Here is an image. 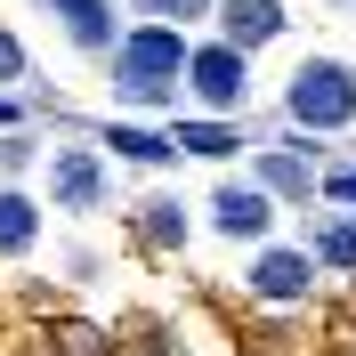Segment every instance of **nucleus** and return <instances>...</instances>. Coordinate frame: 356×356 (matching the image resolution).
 Wrapping results in <instances>:
<instances>
[{
	"instance_id": "f257e3e1",
	"label": "nucleus",
	"mask_w": 356,
	"mask_h": 356,
	"mask_svg": "<svg viewBox=\"0 0 356 356\" xmlns=\"http://www.w3.org/2000/svg\"><path fill=\"white\" fill-rule=\"evenodd\" d=\"M284 113H291L300 138L348 130V122H356V65H340V57H308V65L291 73V89H284Z\"/></svg>"
},
{
	"instance_id": "f03ea898",
	"label": "nucleus",
	"mask_w": 356,
	"mask_h": 356,
	"mask_svg": "<svg viewBox=\"0 0 356 356\" xmlns=\"http://www.w3.org/2000/svg\"><path fill=\"white\" fill-rule=\"evenodd\" d=\"M186 57H195V49L178 41L170 24H138L130 41H122V73H113V81H122L130 106H162V97H170V73H186Z\"/></svg>"
},
{
	"instance_id": "7ed1b4c3",
	"label": "nucleus",
	"mask_w": 356,
	"mask_h": 356,
	"mask_svg": "<svg viewBox=\"0 0 356 356\" xmlns=\"http://www.w3.org/2000/svg\"><path fill=\"white\" fill-rule=\"evenodd\" d=\"M186 81H195L202 106H243V89H251V57H243V49H227V41H202L195 57H186Z\"/></svg>"
},
{
	"instance_id": "20e7f679",
	"label": "nucleus",
	"mask_w": 356,
	"mask_h": 356,
	"mask_svg": "<svg viewBox=\"0 0 356 356\" xmlns=\"http://www.w3.org/2000/svg\"><path fill=\"white\" fill-rule=\"evenodd\" d=\"M308 284H316V259L291 251V243H267L259 259H251V291H259V300H300Z\"/></svg>"
},
{
	"instance_id": "39448f33",
	"label": "nucleus",
	"mask_w": 356,
	"mask_h": 356,
	"mask_svg": "<svg viewBox=\"0 0 356 356\" xmlns=\"http://www.w3.org/2000/svg\"><path fill=\"white\" fill-rule=\"evenodd\" d=\"M219 24H227V49H259L284 33V8L275 0H219Z\"/></svg>"
},
{
	"instance_id": "423d86ee",
	"label": "nucleus",
	"mask_w": 356,
	"mask_h": 356,
	"mask_svg": "<svg viewBox=\"0 0 356 356\" xmlns=\"http://www.w3.org/2000/svg\"><path fill=\"white\" fill-rule=\"evenodd\" d=\"M49 186H57V202H65V211H97L106 170H97V154H57V162H49Z\"/></svg>"
},
{
	"instance_id": "0eeeda50",
	"label": "nucleus",
	"mask_w": 356,
	"mask_h": 356,
	"mask_svg": "<svg viewBox=\"0 0 356 356\" xmlns=\"http://www.w3.org/2000/svg\"><path fill=\"white\" fill-rule=\"evenodd\" d=\"M211 219L235 235V243H251V235H267V219H275V202L251 195V186H219V202H211Z\"/></svg>"
},
{
	"instance_id": "6e6552de",
	"label": "nucleus",
	"mask_w": 356,
	"mask_h": 356,
	"mask_svg": "<svg viewBox=\"0 0 356 356\" xmlns=\"http://www.w3.org/2000/svg\"><path fill=\"white\" fill-rule=\"evenodd\" d=\"M33 235H41V211H33V195H17V186H0V259H17V251H33Z\"/></svg>"
},
{
	"instance_id": "1a4fd4ad",
	"label": "nucleus",
	"mask_w": 356,
	"mask_h": 356,
	"mask_svg": "<svg viewBox=\"0 0 356 356\" xmlns=\"http://www.w3.org/2000/svg\"><path fill=\"white\" fill-rule=\"evenodd\" d=\"M138 235H146V251H178V243H186V202L154 195L146 211H138Z\"/></svg>"
},
{
	"instance_id": "9d476101",
	"label": "nucleus",
	"mask_w": 356,
	"mask_h": 356,
	"mask_svg": "<svg viewBox=\"0 0 356 356\" xmlns=\"http://www.w3.org/2000/svg\"><path fill=\"white\" fill-rule=\"evenodd\" d=\"M49 8L65 17V33H73L81 49H106V41H113V17H106V0H49Z\"/></svg>"
},
{
	"instance_id": "9b49d317",
	"label": "nucleus",
	"mask_w": 356,
	"mask_h": 356,
	"mask_svg": "<svg viewBox=\"0 0 356 356\" xmlns=\"http://www.w3.org/2000/svg\"><path fill=\"white\" fill-rule=\"evenodd\" d=\"M259 186H275V195H316V170L300 154H259Z\"/></svg>"
},
{
	"instance_id": "f8f14e48",
	"label": "nucleus",
	"mask_w": 356,
	"mask_h": 356,
	"mask_svg": "<svg viewBox=\"0 0 356 356\" xmlns=\"http://www.w3.org/2000/svg\"><path fill=\"white\" fill-rule=\"evenodd\" d=\"M178 146L186 154H235L243 130H227V122H178Z\"/></svg>"
},
{
	"instance_id": "ddd939ff",
	"label": "nucleus",
	"mask_w": 356,
	"mask_h": 356,
	"mask_svg": "<svg viewBox=\"0 0 356 356\" xmlns=\"http://www.w3.org/2000/svg\"><path fill=\"white\" fill-rule=\"evenodd\" d=\"M106 146H113V154H130V162H162V154H170V146L146 138V130H106Z\"/></svg>"
},
{
	"instance_id": "4468645a",
	"label": "nucleus",
	"mask_w": 356,
	"mask_h": 356,
	"mask_svg": "<svg viewBox=\"0 0 356 356\" xmlns=\"http://www.w3.org/2000/svg\"><path fill=\"white\" fill-rule=\"evenodd\" d=\"M316 251H324V259H332V267H356V219L324 227V235H316Z\"/></svg>"
},
{
	"instance_id": "2eb2a0df",
	"label": "nucleus",
	"mask_w": 356,
	"mask_h": 356,
	"mask_svg": "<svg viewBox=\"0 0 356 356\" xmlns=\"http://www.w3.org/2000/svg\"><path fill=\"white\" fill-rule=\"evenodd\" d=\"M146 24H178V17H202V8H219V0H138Z\"/></svg>"
},
{
	"instance_id": "dca6fc26",
	"label": "nucleus",
	"mask_w": 356,
	"mask_h": 356,
	"mask_svg": "<svg viewBox=\"0 0 356 356\" xmlns=\"http://www.w3.org/2000/svg\"><path fill=\"white\" fill-rule=\"evenodd\" d=\"M316 186H324V195H332V202H348V211H356V162H340V170H324V178H316Z\"/></svg>"
},
{
	"instance_id": "f3484780",
	"label": "nucleus",
	"mask_w": 356,
	"mask_h": 356,
	"mask_svg": "<svg viewBox=\"0 0 356 356\" xmlns=\"http://www.w3.org/2000/svg\"><path fill=\"white\" fill-rule=\"evenodd\" d=\"M24 73V49H17V33H0V81H17Z\"/></svg>"
},
{
	"instance_id": "a211bd4d",
	"label": "nucleus",
	"mask_w": 356,
	"mask_h": 356,
	"mask_svg": "<svg viewBox=\"0 0 356 356\" xmlns=\"http://www.w3.org/2000/svg\"><path fill=\"white\" fill-rule=\"evenodd\" d=\"M17 122H24V113H17V106H8V97H0V130H17Z\"/></svg>"
}]
</instances>
